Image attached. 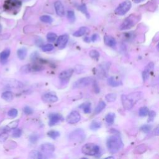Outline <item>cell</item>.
I'll use <instances>...</instances> for the list:
<instances>
[{
    "mask_svg": "<svg viewBox=\"0 0 159 159\" xmlns=\"http://www.w3.org/2000/svg\"><path fill=\"white\" fill-rule=\"evenodd\" d=\"M92 84H93V88H94V92H95L96 93H99V91H100V89H99V86H98V84L97 82L94 80Z\"/></svg>",
    "mask_w": 159,
    "mask_h": 159,
    "instance_id": "obj_48",
    "label": "cell"
},
{
    "mask_svg": "<svg viewBox=\"0 0 159 159\" xmlns=\"http://www.w3.org/2000/svg\"><path fill=\"white\" fill-rule=\"evenodd\" d=\"M107 83L109 86L112 87H117L122 84L121 81L117 80L114 76H111L107 80Z\"/></svg>",
    "mask_w": 159,
    "mask_h": 159,
    "instance_id": "obj_19",
    "label": "cell"
},
{
    "mask_svg": "<svg viewBox=\"0 0 159 159\" xmlns=\"http://www.w3.org/2000/svg\"><path fill=\"white\" fill-rule=\"evenodd\" d=\"M153 63H150L148 64V65L145 67V70L142 72V78L143 81L145 82L148 78L150 76V71L153 70Z\"/></svg>",
    "mask_w": 159,
    "mask_h": 159,
    "instance_id": "obj_16",
    "label": "cell"
},
{
    "mask_svg": "<svg viewBox=\"0 0 159 159\" xmlns=\"http://www.w3.org/2000/svg\"><path fill=\"white\" fill-rule=\"evenodd\" d=\"M116 117V114L113 112H109L108 113L106 117H105V120L109 125H112L114 122Z\"/></svg>",
    "mask_w": 159,
    "mask_h": 159,
    "instance_id": "obj_24",
    "label": "cell"
},
{
    "mask_svg": "<svg viewBox=\"0 0 159 159\" xmlns=\"http://www.w3.org/2000/svg\"><path fill=\"white\" fill-rule=\"evenodd\" d=\"M101 127V122L98 120L93 121L89 125V128L92 130H96L99 129Z\"/></svg>",
    "mask_w": 159,
    "mask_h": 159,
    "instance_id": "obj_29",
    "label": "cell"
},
{
    "mask_svg": "<svg viewBox=\"0 0 159 159\" xmlns=\"http://www.w3.org/2000/svg\"><path fill=\"white\" fill-rule=\"evenodd\" d=\"M145 1V0H134V2H135V3H140V2H142V1Z\"/></svg>",
    "mask_w": 159,
    "mask_h": 159,
    "instance_id": "obj_51",
    "label": "cell"
},
{
    "mask_svg": "<svg viewBox=\"0 0 159 159\" xmlns=\"http://www.w3.org/2000/svg\"><path fill=\"white\" fill-rule=\"evenodd\" d=\"M54 47L52 44L50 43H47L45 45H43L41 47V48L42 50V51L43 52H50L52 51Z\"/></svg>",
    "mask_w": 159,
    "mask_h": 159,
    "instance_id": "obj_38",
    "label": "cell"
},
{
    "mask_svg": "<svg viewBox=\"0 0 159 159\" xmlns=\"http://www.w3.org/2000/svg\"><path fill=\"white\" fill-rule=\"evenodd\" d=\"M49 117V122L48 125L50 126H53L64 120L63 117L58 113H51L48 116Z\"/></svg>",
    "mask_w": 159,
    "mask_h": 159,
    "instance_id": "obj_9",
    "label": "cell"
},
{
    "mask_svg": "<svg viewBox=\"0 0 159 159\" xmlns=\"http://www.w3.org/2000/svg\"><path fill=\"white\" fill-rule=\"evenodd\" d=\"M89 56L93 58L94 59L96 60H98L99 56H100V53L98 51H97L96 50H91L89 52Z\"/></svg>",
    "mask_w": 159,
    "mask_h": 159,
    "instance_id": "obj_32",
    "label": "cell"
},
{
    "mask_svg": "<svg viewBox=\"0 0 159 159\" xmlns=\"http://www.w3.org/2000/svg\"><path fill=\"white\" fill-rule=\"evenodd\" d=\"M38 139H39V137H38V135H37V134H32L30 136V137H29V140H30V142L31 143H35L37 140H38Z\"/></svg>",
    "mask_w": 159,
    "mask_h": 159,
    "instance_id": "obj_47",
    "label": "cell"
},
{
    "mask_svg": "<svg viewBox=\"0 0 159 159\" xmlns=\"http://www.w3.org/2000/svg\"><path fill=\"white\" fill-rule=\"evenodd\" d=\"M86 138L84 131L81 129H76L71 132L68 135V139L73 142H82Z\"/></svg>",
    "mask_w": 159,
    "mask_h": 159,
    "instance_id": "obj_5",
    "label": "cell"
},
{
    "mask_svg": "<svg viewBox=\"0 0 159 159\" xmlns=\"http://www.w3.org/2000/svg\"><path fill=\"white\" fill-rule=\"evenodd\" d=\"M18 124H19V120H14V121L10 122V123L8 124L7 127H8L9 129H14L17 128V125H18Z\"/></svg>",
    "mask_w": 159,
    "mask_h": 159,
    "instance_id": "obj_44",
    "label": "cell"
},
{
    "mask_svg": "<svg viewBox=\"0 0 159 159\" xmlns=\"http://www.w3.org/2000/svg\"><path fill=\"white\" fill-rule=\"evenodd\" d=\"M84 40L85 42H90V39H89V38L88 37H85V38L84 39Z\"/></svg>",
    "mask_w": 159,
    "mask_h": 159,
    "instance_id": "obj_52",
    "label": "cell"
},
{
    "mask_svg": "<svg viewBox=\"0 0 159 159\" xmlns=\"http://www.w3.org/2000/svg\"><path fill=\"white\" fill-rule=\"evenodd\" d=\"M9 134L7 132H2L0 134V142H4L8 138Z\"/></svg>",
    "mask_w": 159,
    "mask_h": 159,
    "instance_id": "obj_43",
    "label": "cell"
},
{
    "mask_svg": "<svg viewBox=\"0 0 159 159\" xmlns=\"http://www.w3.org/2000/svg\"><path fill=\"white\" fill-rule=\"evenodd\" d=\"M74 72V70L72 68H69L67 70H65L63 71H61L59 74V78L61 81L63 82H67L69 79L71 77L73 73Z\"/></svg>",
    "mask_w": 159,
    "mask_h": 159,
    "instance_id": "obj_12",
    "label": "cell"
},
{
    "mask_svg": "<svg viewBox=\"0 0 159 159\" xmlns=\"http://www.w3.org/2000/svg\"><path fill=\"white\" fill-rule=\"evenodd\" d=\"M22 134V130L20 129H17V128H16L14 129V131L12 132V136L14 137H16V138H17V137H19Z\"/></svg>",
    "mask_w": 159,
    "mask_h": 159,
    "instance_id": "obj_42",
    "label": "cell"
},
{
    "mask_svg": "<svg viewBox=\"0 0 159 159\" xmlns=\"http://www.w3.org/2000/svg\"><path fill=\"white\" fill-rule=\"evenodd\" d=\"M68 39H69V36L68 34H63L60 37H58L57 40V45L58 47V48L60 49L64 48L68 42Z\"/></svg>",
    "mask_w": 159,
    "mask_h": 159,
    "instance_id": "obj_13",
    "label": "cell"
},
{
    "mask_svg": "<svg viewBox=\"0 0 159 159\" xmlns=\"http://www.w3.org/2000/svg\"><path fill=\"white\" fill-rule=\"evenodd\" d=\"M22 1H29V0H22Z\"/></svg>",
    "mask_w": 159,
    "mask_h": 159,
    "instance_id": "obj_55",
    "label": "cell"
},
{
    "mask_svg": "<svg viewBox=\"0 0 159 159\" xmlns=\"http://www.w3.org/2000/svg\"><path fill=\"white\" fill-rule=\"evenodd\" d=\"M154 134L156 135H158L159 134V132H158V127H157L155 130H154Z\"/></svg>",
    "mask_w": 159,
    "mask_h": 159,
    "instance_id": "obj_50",
    "label": "cell"
},
{
    "mask_svg": "<svg viewBox=\"0 0 159 159\" xmlns=\"http://www.w3.org/2000/svg\"><path fill=\"white\" fill-rule=\"evenodd\" d=\"M10 50L9 49H6L4 51H2L0 53V60L2 61H4L8 58L10 55Z\"/></svg>",
    "mask_w": 159,
    "mask_h": 159,
    "instance_id": "obj_30",
    "label": "cell"
},
{
    "mask_svg": "<svg viewBox=\"0 0 159 159\" xmlns=\"http://www.w3.org/2000/svg\"><path fill=\"white\" fill-rule=\"evenodd\" d=\"M81 116L80 113L76 111H71L66 117V120L70 124H74L78 122L80 120Z\"/></svg>",
    "mask_w": 159,
    "mask_h": 159,
    "instance_id": "obj_10",
    "label": "cell"
},
{
    "mask_svg": "<svg viewBox=\"0 0 159 159\" xmlns=\"http://www.w3.org/2000/svg\"><path fill=\"white\" fill-rule=\"evenodd\" d=\"M106 106V104L105 102L103 101H101L98 103V104L97 105V106L96 107V108H95V109H94V113H95L96 114H98L100 113V112L105 108Z\"/></svg>",
    "mask_w": 159,
    "mask_h": 159,
    "instance_id": "obj_26",
    "label": "cell"
},
{
    "mask_svg": "<svg viewBox=\"0 0 159 159\" xmlns=\"http://www.w3.org/2000/svg\"><path fill=\"white\" fill-rule=\"evenodd\" d=\"M148 122H151V121H153L154 118L156 116V112L154 111H148Z\"/></svg>",
    "mask_w": 159,
    "mask_h": 159,
    "instance_id": "obj_45",
    "label": "cell"
},
{
    "mask_svg": "<svg viewBox=\"0 0 159 159\" xmlns=\"http://www.w3.org/2000/svg\"><path fill=\"white\" fill-rule=\"evenodd\" d=\"M140 19V17L139 15L130 14L124 20V21L119 27L120 30H124L131 29L139 21Z\"/></svg>",
    "mask_w": 159,
    "mask_h": 159,
    "instance_id": "obj_4",
    "label": "cell"
},
{
    "mask_svg": "<svg viewBox=\"0 0 159 159\" xmlns=\"http://www.w3.org/2000/svg\"><path fill=\"white\" fill-rule=\"evenodd\" d=\"M17 114H18L17 110L16 109H14V108L10 109L7 112L8 116H9L10 117H12V118L16 117L17 116Z\"/></svg>",
    "mask_w": 159,
    "mask_h": 159,
    "instance_id": "obj_39",
    "label": "cell"
},
{
    "mask_svg": "<svg viewBox=\"0 0 159 159\" xmlns=\"http://www.w3.org/2000/svg\"><path fill=\"white\" fill-rule=\"evenodd\" d=\"M106 158H114L113 157H107Z\"/></svg>",
    "mask_w": 159,
    "mask_h": 159,
    "instance_id": "obj_54",
    "label": "cell"
},
{
    "mask_svg": "<svg viewBox=\"0 0 159 159\" xmlns=\"http://www.w3.org/2000/svg\"><path fill=\"white\" fill-rule=\"evenodd\" d=\"M27 53V50L25 47H22L20 48H19L17 51V55L20 60H24L26 57Z\"/></svg>",
    "mask_w": 159,
    "mask_h": 159,
    "instance_id": "obj_22",
    "label": "cell"
},
{
    "mask_svg": "<svg viewBox=\"0 0 159 159\" xmlns=\"http://www.w3.org/2000/svg\"><path fill=\"white\" fill-rule=\"evenodd\" d=\"M152 129V126L149 124L143 125L140 127V130L144 133H148Z\"/></svg>",
    "mask_w": 159,
    "mask_h": 159,
    "instance_id": "obj_40",
    "label": "cell"
},
{
    "mask_svg": "<svg viewBox=\"0 0 159 159\" xmlns=\"http://www.w3.org/2000/svg\"><path fill=\"white\" fill-rule=\"evenodd\" d=\"M40 20L43 22L48 23V24H51L53 22L52 17L48 15H43V16H40Z\"/></svg>",
    "mask_w": 159,
    "mask_h": 159,
    "instance_id": "obj_31",
    "label": "cell"
},
{
    "mask_svg": "<svg viewBox=\"0 0 159 159\" xmlns=\"http://www.w3.org/2000/svg\"><path fill=\"white\" fill-rule=\"evenodd\" d=\"M47 135L48 137H50L52 139H56L60 136V134L59 132L57 130H50L49 132H48Z\"/></svg>",
    "mask_w": 159,
    "mask_h": 159,
    "instance_id": "obj_34",
    "label": "cell"
},
{
    "mask_svg": "<svg viewBox=\"0 0 159 159\" xmlns=\"http://www.w3.org/2000/svg\"><path fill=\"white\" fill-rule=\"evenodd\" d=\"M1 31H2V26H1V25L0 24V34H1Z\"/></svg>",
    "mask_w": 159,
    "mask_h": 159,
    "instance_id": "obj_53",
    "label": "cell"
},
{
    "mask_svg": "<svg viewBox=\"0 0 159 159\" xmlns=\"http://www.w3.org/2000/svg\"><path fill=\"white\" fill-rule=\"evenodd\" d=\"M1 98L4 99L6 101H11L14 98V94L11 91H5L4 92L2 95H1Z\"/></svg>",
    "mask_w": 159,
    "mask_h": 159,
    "instance_id": "obj_23",
    "label": "cell"
},
{
    "mask_svg": "<svg viewBox=\"0 0 159 159\" xmlns=\"http://www.w3.org/2000/svg\"><path fill=\"white\" fill-rule=\"evenodd\" d=\"M54 7L56 13L58 16L63 17L65 15V7L62 2L60 1H57L54 3Z\"/></svg>",
    "mask_w": 159,
    "mask_h": 159,
    "instance_id": "obj_14",
    "label": "cell"
},
{
    "mask_svg": "<svg viewBox=\"0 0 159 159\" xmlns=\"http://www.w3.org/2000/svg\"><path fill=\"white\" fill-rule=\"evenodd\" d=\"M116 98H117V95L114 93H109L106 94L105 96L106 100L109 102H114V101H116Z\"/></svg>",
    "mask_w": 159,
    "mask_h": 159,
    "instance_id": "obj_33",
    "label": "cell"
},
{
    "mask_svg": "<svg viewBox=\"0 0 159 159\" xmlns=\"http://www.w3.org/2000/svg\"><path fill=\"white\" fill-rule=\"evenodd\" d=\"M106 146L110 153H116L122 148L123 142L119 135H111L107 139Z\"/></svg>",
    "mask_w": 159,
    "mask_h": 159,
    "instance_id": "obj_2",
    "label": "cell"
},
{
    "mask_svg": "<svg viewBox=\"0 0 159 159\" xmlns=\"http://www.w3.org/2000/svg\"><path fill=\"white\" fill-rule=\"evenodd\" d=\"M100 150L99 147L93 143L84 144L81 148V152L83 154L89 156H94L99 153Z\"/></svg>",
    "mask_w": 159,
    "mask_h": 159,
    "instance_id": "obj_6",
    "label": "cell"
},
{
    "mask_svg": "<svg viewBox=\"0 0 159 159\" xmlns=\"http://www.w3.org/2000/svg\"><path fill=\"white\" fill-rule=\"evenodd\" d=\"M148 111H149V110L147 107H142L139 109V114L141 117H145L148 115Z\"/></svg>",
    "mask_w": 159,
    "mask_h": 159,
    "instance_id": "obj_36",
    "label": "cell"
},
{
    "mask_svg": "<svg viewBox=\"0 0 159 159\" xmlns=\"http://www.w3.org/2000/svg\"><path fill=\"white\" fill-rule=\"evenodd\" d=\"M78 10H80L81 12H82L83 14H84L87 18H89L90 16H89V14L88 11V9L86 7V6L85 4H82L81 5H80L78 7Z\"/></svg>",
    "mask_w": 159,
    "mask_h": 159,
    "instance_id": "obj_28",
    "label": "cell"
},
{
    "mask_svg": "<svg viewBox=\"0 0 159 159\" xmlns=\"http://www.w3.org/2000/svg\"><path fill=\"white\" fill-rule=\"evenodd\" d=\"M21 71L24 73H27L29 72H31V68H30V65L27 64L24 66H23L21 68Z\"/></svg>",
    "mask_w": 159,
    "mask_h": 159,
    "instance_id": "obj_41",
    "label": "cell"
},
{
    "mask_svg": "<svg viewBox=\"0 0 159 159\" xmlns=\"http://www.w3.org/2000/svg\"><path fill=\"white\" fill-rule=\"evenodd\" d=\"M132 3L130 1L126 0L121 2L114 10L115 14L119 16H123L131 8Z\"/></svg>",
    "mask_w": 159,
    "mask_h": 159,
    "instance_id": "obj_7",
    "label": "cell"
},
{
    "mask_svg": "<svg viewBox=\"0 0 159 159\" xmlns=\"http://www.w3.org/2000/svg\"><path fill=\"white\" fill-rule=\"evenodd\" d=\"M67 18L71 23H73L75 20V12L73 11H68L67 12Z\"/></svg>",
    "mask_w": 159,
    "mask_h": 159,
    "instance_id": "obj_37",
    "label": "cell"
},
{
    "mask_svg": "<svg viewBox=\"0 0 159 159\" xmlns=\"http://www.w3.org/2000/svg\"><path fill=\"white\" fill-rule=\"evenodd\" d=\"M22 6L20 0H6L3 4V8L5 11L16 14L20 10Z\"/></svg>",
    "mask_w": 159,
    "mask_h": 159,
    "instance_id": "obj_3",
    "label": "cell"
},
{
    "mask_svg": "<svg viewBox=\"0 0 159 159\" xmlns=\"http://www.w3.org/2000/svg\"><path fill=\"white\" fill-rule=\"evenodd\" d=\"M89 32V29L86 27H81L78 30L73 33V36L75 37H81L86 34Z\"/></svg>",
    "mask_w": 159,
    "mask_h": 159,
    "instance_id": "obj_18",
    "label": "cell"
},
{
    "mask_svg": "<svg viewBox=\"0 0 159 159\" xmlns=\"http://www.w3.org/2000/svg\"><path fill=\"white\" fill-rule=\"evenodd\" d=\"M57 37V35L54 32H48L47 35V39L48 42H53Z\"/></svg>",
    "mask_w": 159,
    "mask_h": 159,
    "instance_id": "obj_35",
    "label": "cell"
},
{
    "mask_svg": "<svg viewBox=\"0 0 159 159\" xmlns=\"http://www.w3.org/2000/svg\"><path fill=\"white\" fill-rule=\"evenodd\" d=\"M42 99L46 103H53L56 102L58 100V98L55 93L53 92H48L42 96Z\"/></svg>",
    "mask_w": 159,
    "mask_h": 159,
    "instance_id": "obj_11",
    "label": "cell"
},
{
    "mask_svg": "<svg viewBox=\"0 0 159 159\" xmlns=\"http://www.w3.org/2000/svg\"><path fill=\"white\" fill-rule=\"evenodd\" d=\"M147 146L144 144H142L136 147L134 150V152L136 154H142L144 153L147 150Z\"/></svg>",
    "mask_w": 159,
    "mask_h": 159,
    "instance_id": "obj_25",
    "label": "cell"
},
{
    "mask_svg": "<svg viewBox=\"0 0 159 159\" xmlns=\"http://www.w3.org/2000/svg\"><path fill=\"white\" fill-rule=\"evenodd\" d=\"M80 108H81L83 109V111L84 113L88 114V113H90L91 111V104L90 102H84L82 104H81L79 106Z\"/></svg>",
    "mask_w": 159,
    "mask_h": 159,
    "instance_id": "obj_27",
    "label": "cell"
},
{
    "mask_svg": "<svg viewBox=\"0 0 159 159\" xmlns=\"http://www.w3.org/2000/svg\"><path fill=\"white\" fill-rule=\"evenodd\" d=\"M23 110H24V113H25V114H27V115H31V114H32V113L34 112L33 109H32L31 107H30L29 106H25V107H24Z\"/></svg>",
    "mask_w": 159,
    "mask_h": 159,
    "instance_id": "obj_46",
    "label": "cell"
},
{
    "mask_svg": "<svg viewBox=\"0 0 159 159\" xmlns=\"http://www.w3.org/2000/svg\"><path fill=\"white\" fill-rule=\"evenodd\" d=\"M29 158L33 159H42L43 158V155L38 150H34L30 152L29 154Z\"/></svg>",
    "mask_w": 159,
    "mask_h": 159,
    "instance_id": "obj_21",
    "label": "cell"
},
{
    "mask_svg": "<svg viewBox=\"0 0 159 159\" xmlns=\"http://www.w3.org/2000/svg\"><path fill=\"white\" fill-rule=\"evenodd\" d=\"M94 80L92 77H83L76 81L73 85L74 88H82L92 84Z\"/></svg>",
    "mask_w": 159,
    "mask_h": 159,
    "instance_id": "obj_8",
    "label": "cell"
},
{
    "mask_svg": "<svg viewBox=\"0 0 159 159\" xmlns=\"http://www.w3.org/2000/svg\"><path fill=\"white\" fill-rule=\"evenodd\" d=\"M109 69V64L101 65L99 68V76L106 77L107 75V70Z\"/></svg>",
    "mask_w": 159,
    "mask_h": 159,
    "instance_id": "obj_20",
    "label": "cell"
},
{
    "mask_svg": "<svg viewBox=\"0 0 159 159\" xmlns=\"http://www.w3.org/2000/svg\"><path fill=\"white\" fill-rule=\"evenodd\" d=\"M98 39H99L98 35L96 34H93V35H92L91 40V41H93V42H96Z\"/></svg>",
    "mask_w": 159,
    "mask_h": 159,
    "instance_id": "obj_49",
    "label": "cell"
},
{
    "mask_svg": "<svg viewBox=\"0 0 159 159\" xmlns=\"http://www.w3.org/2000/svg\"><path fill=\"white\" fill-rule=\"evenodd\" d=\"M41 150L43 153H52L55 151V146L50 143H45L40 145V147Z\"/></svg>",
    "mask_w": 159,
    "mask_h": 159,
    "instance_id": "obj_15",
    "label": "cell"
},
{
    "mask_svg": "<svg viewBox=\"0 0 159 159\" xmlns=\"http://www.w3.org/2000/svg\"><path fill=\"white\" fill-rule=\"evenodd\" d=\"M142 96L143 93L141 91L133 92L128 94H122L121 96V101L123 107L125 110L131 109Z\"/></svg>",
    "mask_w": 159,
    "mask_h": 159,
    "instance_id": "obj_1",
    "label": "cell"
},
{
    "mask_svg": "<svg viewBox=\"0 0 159 159\" xmlns=\"http://www.w3.org/2000/svg\"><path fill=\"white\" fill-rule=\"evenodd\" d=\"M104 42L106 45L111 47H113L116 46L117 43L116 39L113 37L111 35H106L104 37Z\"/></svg>",
    "mask_w": 159,
    "mask_h": 159,
    "instance_id": "obj_17",
    "label": "cell"
}]
</instances>
